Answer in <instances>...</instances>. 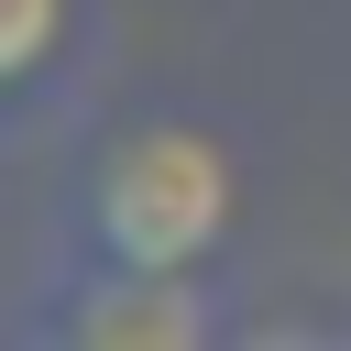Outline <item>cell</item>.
Segmentation results:
<instances>
[{
	"label": "cell",
	"mask_w": 351,
	"mask_h": 351,
	"mask_svg": "<svg viewBox=\"0 0 351 351\" xmlns=\"http://www.w3.org/2000/svg\"><path fill=\"white\" fill-rule=\"evenodd\" d=\"M66 340L77 351H197V340H219V296L197 274H99L88 263V296L66 307Z\"/></svg>",
	"instance_id": "7a4b0ae2"
},
{
	"label": "cell",
	"mask_w": 351,
	"mask_h": 351,
	"mask_svg": "<svg viewBox=\"0 0 351 351\" xmlns=\"http://www.w3.org/2000/svg\"><path fill=\"white\" fill-rule=\"evenodd\" d=\"M66 22H77V0H0V66H11V88H44Z\"/></svg>",
	"instance_id": "3957f363"
},
{
	"label": "cell",
	"mask_w": 351,
	"mask_h": 351,
	"mask_svg": "<svg viewBox=\"0 0 351 351\" xmlns=\"http://www.w3.org/2000/svg\"><path fill=\"white\" fill-rule=\"evenodd\" d=\"M241 219V165L197 121H143L88 165L77 252L99 274H208V252Z\"/></svg>",
	"instance_id": "6da1fadb"
}]
</instances>
